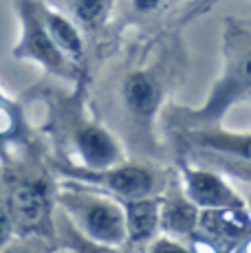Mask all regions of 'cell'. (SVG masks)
<instances>
[{
  "label": "cell",
  "instance_id": "obj_1",
  "mask_svg": "<svg viewBox=\"0 0 251 253\" xmlns=\"http://www.w3.org/2000/svg\"><path fill=\"white\" fill-rule=\"evenodd\" d=\"M183 69L176 36H159L134 44L101 77L99 88L88 97L95 117L101 119L137 159L161 161L163 148L157 137L163 104Z\"/></svg>",
  "mask_w": 251,
  "mask_h": 253
},
{
  "label": "cell",
  "instance_id": "obj_2",
  "mask_svg": "<svg viewBox=\"0 0 251 253\" xmlns=\"http://www.w3.org/2000/svg\"><path fill=\"white\" fill-rule=\"evenodd\" d=\"M251 97V20L227 18L223 29V66L201 106H166V132L220 126L234 106Z\"/></svg>",
  "mask_w": 251,
  "mask_h": 253
},
{
  "label": "cell",
  "instance_id": "obj_3",
  "mask_svg": "<svg viewBox=\"0 0 251 253\" xmlns=\"http://www.w3.org/2000/svg\"><path fill=\"white\" fill-rule=\"evenodd\" d=\"M55 207L90 247L126 249V211L119 198L73 181L55 185Z\"/></svg>",
  "mask_w": 251,
  "mask_h": 253
},
{
  "label": "cell",
  "instance_id": "obj_4",
  "mask_svg": "<svg viewBox=\"0 0 251 253\" xmlns=\"http://www.w3.org/2000/svg\"><path fill=\"white\" fill-rule=\"evenodd\" d=\"M51 172L57 176V181H73L86 185L90 189H99L115 198H148L161 196L172 181L176 178V172L167 165L154 159H124L122 163H115L110 168L90 169L82 165L66 163L62 159H53Z\"/></svg>",
  "mask_w": 251,
  "mask_h": 253
},
{
  "label": "cell",
  "instance_id": "obj_5",
  "mask_svg": "<svg viewBox=\"0 0 251 253\" xmlns=\"http://www.w3.org/2000/svg\"><path fill=\"white\" fill-rule=\"evenodd\" d=\"M49 126L55 130L51 134L62 150V154L55 159L90 169L110 168L128 159L122 139L101 119L86 115L84 108L55 110V117H49Z\"/></svg>",
  "mask_w": 251,
  "mask_h": 253
},
{
  "label": "cell",
  "instance_id": "obj_6",
  "mask_svg": "<svg viewBox=\"0 0 251 253\" xmlns=\"http://www.w3.org/2000/svg\"><path fill=\"white\" fill-rule=\"evenodd\" d=\"M2 196L13 220L16 238L53 240L55 238V187L44 174L25 172L13 165L2 176Z\"/></svg>",
  "mask_w": 251,
  "mask_h": 253
},
{
  "label": "cell",
  "instance_id": "obj_7",
  "mask_svg": "<svg viewBox=\"0 0 251 253\" xmlns=\"http://www.w3.org/2000/svg\"><path fill=\"white\" fill-rule=\"evenodd\" d=\"M13 9H16L18 24H20V36L11 48V55L18 62H33L46 75L69 82L75 88L80 84H86L88 82L86 71L77 66L73 60H69L62 53V48L55 44L51 33L46 31L38 0H13Z\"/></svg>",
  "mask_w": 251,
  "mask_h": 253
},
{
  "label": "cell",
  "instance_id": "obj_8",
  "mask_svg": "<svg viewBox=\"0 0 251 253\" xmlns=\"http://www.w3.org/2000/svg\"><path fill=\"white\" fill-rule=\"evenodd\" d=\"M176 178L185 196L201 209L247 205V198L238 185H234L229 176L209 165H201L181 157L176 161Z\"/></svg>",
  "mask_w": 251,
  "mask_h": 253
},
{
  "label": "cell",
  "instance_id": "obj_9",
  "mask_svg": "<svg viewBox=\"0 0 251 253\" xmlns=\"http://www.w3.org/2000/svg\"><path fill=\"white\" fill-rule=\"evenodd\" d=\"M190 242H203V249L238 251L251 242V209L243 207H214L201 209L199 227Z\"/></svg>",
  "mask_w": 251,
  "mask_h": 253
},
{
  "label": "cell",
  "instance_id": "obj_10",
  "mask_svg": "<svg viewBox=\"0 0 251 253\" xmlns=\"http://www.w3.org/2000/svg\"><path fill=\"white\" fill-rule=\"evenodd\" d=\"M167 137L174 141V145L181 148L183 152H187V150H209V152L251 161V132L225 130L223 124L207 126V128L172 130V132H167Z\"/></svg>",
  "mask_w": 251,
  "mask_h": 253
},
{
  "label": "cell",
  "instance_id": "obj_11",
  "mask_svg": "<svg viewBox=\"0 0 251 253\" xmlns=\"http://www.w3.org/2000/svg\"><path fill=\"white\" fill-rule=\"evenodd\" d=\"M201 207H196L185 192L178 185V178L161 194V211H159V222H161V233L178 240H190L199 227Z\"/></svg>",
  "mask_w": 251,
  "mask_h": 253
},
{
  "label": "cell",
  "instance_id": "obj_12",
  "mask_svg": "<svg viewBox=\"0 0 251 253\" xmlns=\"http://www.w3.org/2000/svg\"><path fill=\"white\" fill-rule=\"evenodd\" d=\"M31 132L25 106L0 88V165L4 169L13 165V152L29 145Z\"/></svg>",
  "mask_w": 251,
  "mask_h": 253
},
{
  "label": "cell",
  "instance_id": "obj_13",
  "mask_svg": "<svg viewBox=\"0 0 251 253\" xmlns=\"http://www.w3.org/2000/svg\"><path fill=\"white\" fill-rule=\"evenodd\" d=\"M126 211V233L128 242L126 247L132 249H146L154 238L161 233V222H159V211H161V196H148V198H119Z\"/></svg>",
  "mask_w": 251,
  "mask_h": 253
},
{
  "label": "cell",
  "instance_id": "obj_14",
  "mask_svg": "<svg viewBox=\"0 0 251 253\" xmlns=\"http://www.w3.org/2000/svg\"><path fill=\"white\" fill-rule=\"evenodd\" d=\"M40 7V16L44 22L46 31L51 33V38L55 40V44L62 48L69 60H73L77 66L86 71V60H88V46H86V36L77 24L71 20L66 13H62L60 9L51 7L44 0H38Z\"/></svg>",
  "mask_w": 251,
  "mask_h": 253
},
{
  "label": "cell",
  "instance_id": "obj_15",
  "mask_svg": "<svg viewBox=\"0 0 251 253\" xmlns=\"http://www.w3.org/2000/svg\"><path fill=\"white\" fill-rule=\"evenodd\" d=\"M73 20L84 36L104 31L117 11L119 0H44Z\"/></svg>",
  "mask_w": 251,
  "mask_h": 253
},
{
  "label": "cell",
  "instance_id": "obj_16",
  "mask_svg": "<svg viewBox=\"0 0 251 253\" xmlns=\"http://www.w3.org/2000/svg\"><path fill=\"white\" fill-rule=\"evenodd\" d=\"M181 157L190 159L194 163H201V165H209V168L223 172L225 176H229L234 183H238V187L251 189V161L249 159L227 157V154L209 152V150H187Z\"/></svg>",
  "mask_w": 251,
  "mask_h": 253
},
{
  "label": "cell",
  "instance_id": "obj_17",
  "mask_svg": "<svg viewBox=\"0 0 251 253\" xmlns=\"http://www.w3.org/2000/svg\"><path fill=\"white\" fill-rule=\"evenodd\" d=\"M163 4L166 0H128V11L137 20H148L161 11Z\"/></svg>",
  "mask_w": 251,
  "mask_h": 253
},
{
  "label": "cell",
  "instance_id": "obj_18",
  "mask_svg": "<svg viewBox=\"0 0 251 253\" xmlns=\"http://www.w3.org/2000/svg\"><path fill=\"white\" fill-rule=\"evenodd\" d=\"M11 240H16V229H13V220L9 216V209L4 205L2 185H0V251L7 249Z\"/></svg>",
  "mask_w": 251,
  "mask_h": 253
},
{
  "label": "cell",
  "instance_id": "obj_19",
  "mask_svg": "<svg viewBox=\"0 0 251 253\" xmlns=\"http://www.w3.org/2000/svg\"><path fill=\"white\" fill-rule=\"evenodd\" d=\"M211 2H218V0H203V2L199 4V7H201V9H199V11H207V7H209V4H211Z\"/></svg>",
  "mask_w": 251,
  "mask_h": 253
},
{
  "label": "cell",
  "instance_id": "obj_20",
  "mask_svg": "<svg viewBox=\"0 0 251 253\" xmlns=\"http://www.w3.org/2000/svg\"><path fill=\"white\" fill-rule=\"evenodd\" d=\"M240 192H243V189H240ZM245 194V198H247V207L251 209V189H247V192H243Z\"/></svg>",
  "mask_w": 251,
  "mask_h": 253
}]
</instances>
